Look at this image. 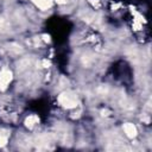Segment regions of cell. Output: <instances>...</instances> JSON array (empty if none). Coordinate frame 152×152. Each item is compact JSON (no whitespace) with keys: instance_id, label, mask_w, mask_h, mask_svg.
Segmentation results:
<instances>
[{"instance_id":"obj_1","label":"cell","mask_w":152,"mask_h":152,"mask_svg":"<svg viewBox=\"0 0 152 152\" xmlns=\"http://www.w3.org/2000/svg\"><path fill=\"white\" fill-rule=\"evenodd\" d=\"M56 102L59 108H62L63 110H68V112L78 108V106L81 104L77 93L71 89H63L56 96Z\"/></svg>"},{"instance_id":"obj_2","label":"cell","mask_w":152,"mask_h":152,"mask_svg":"<svg viewBox=\"0 0 152 152\" xmlns=\"http://www.w3.org/2000/svg\"><path fill=\"white\" fill-rule=\"evenodd\" d=\"M14 81V71L10 66L0 68V93H6Z\"/></svg>"},{"instance_id":"obj_3","label":"cell","mask_w":152,"mask_h":152,"mask_svg":"<svg viewBox=\"0 0 152 152\" xmlns=\"http://www.w3.org/2000/svg\"><path fill=\"white\" fill-rule=\"evenodd\" d=\"M40 125V118L38 114L36 113H31L24 116L23 119V126L26 131L33 132L34 129H37V127Z\"/></svg>"},{"instance_id":"obj_4","label":"cell","mask_w":152,"mask_h":152,"mask_svg":"<svg viewBox=\"0 0 152 152\" xmlns=\"http://www.w3.org/2000/svg\"><path fill=\"white\" fill-rule=\"evenodd\" d=\"M121 129H122L124 135H125L127 139H129V140H134V139H137L138 135H139V128H138V126H137L134 122H132V121H126V122H124L122 126H121Z\"/></svg>"},{"instance_id":"obj_5","label":"cell","mask_w":152,"mask_h":152,"mask_svg":"<svg viewBox=\"0 0 152 152\" xmlns=\"http://www.w3.org/2000/svg\"><path fill=\"white\" fill-rule=\"evenodd\" d=\"M31 2L40 12L50 11L55 6V0H31Z\"/></svg>"},{"instance_id":"obj_6","label":"cell","mask_w":152,"mask_h":152,"mask_svg":"<svg viewBox=\"0 0 152 152\" xmlns=\"http://www.w3.org/2000/svg\"><path fill=\"white\" fill-rule=\"evenodd\" d=\"M86 2L90 7V10L94 11H100L106 7V2L103 0H86Z\"/></svg>"},{"instance_id":"obj_7","label":"cell","mask_w":152,"mask_h":152,"mask_svg":"<svg viewBox=\"0 0 152 152\" xmlns=\"http://www.w3.org/2000/svg\"><path fill=\"white\" fill-rule=\"evenodd\" d=\"M71 0H55V5H58V6H64L66 4H69Z\"/></svg>"}]
</instances>
